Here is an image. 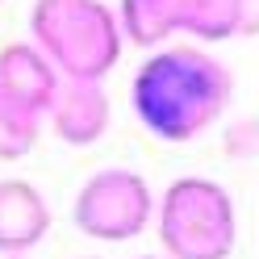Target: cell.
<instances>
[{
	"instance_id": "cell-1",
	"label": "cell",
	"mask_w": 259,
	"mask_h": 259,
	"mask_svg": "<svg viewBox=\"0 0 259 259\" xmlns=\"http://www.w3.org/2000/svg\"><path fill=\"white\" fill-rule=\"evenodd\" d=\"M234 75L201 46H163L142 59L130 84L138 121L163 142H192L230 109Z\"/></svg>"
},
{
	"instance_id": "cell-2",
	"label": "cell",
	"mask_w": 259,
	"mask_h": 259,
	"mask_svg": "<svg viewBox=\"0 0 259 259\" xmlns=\"http://www.w3.org/2000/svg\"><path fill=\"white\" fill-rule=\"evenodd\" d=\"M29 29L63 79H105L125 42L117 13L105 0H38Z\"/></svg>"
},
{
	"instance_id": "cell-3",
	"label": "cell",
	"mask_w": 259,
	"mask_h": 259,
	"mask_svg": "<svg viewBox=\"0 0 259 259\" xmlns=\"http://www.w3.org/2000/svg\"><path fill=\"white\" fill-rule=\"evenodd\" d=\"M155 222L167 259H230L238 242L234 197L209 176L171 180L155 205Z\"/></svg>"
},
{
	"instance_id": "cell-4",
	"label": "cell",
	"mask_w": 259,
	"mask_h": 259,
	"mask_svg": "<svg viewBox=\"0 0 259 259\" xmlns=\"http://www.w3.org/2000/svg\"><path fill=\"white\" fill-rule=\"evenodd\" d=\"M117 21L138 46H163L171 34L230 42L259 34V0H121Z\"/></svg>"
},
{
	"instance_id": "cell-5",
	"label": "cell",
	"mask_w": 259,
	"mask_h": 259,
	"mask_svg": "<svg viewBox=\"0 0 259 259\" xmlns=\"http://www.w3.org/2000/svg\"><path fill=\"white\" fill-rule=\"evenodd\" d=\"M151 218H155L151 184L130 167H105L88 176L75 197V226L101 242L138 238L151 226Z\"/></svg>"
},
{
	"instance_id": "cell-6",
	"label": "cell",
	"mask_w": 259,
	"mask_h": 259,
	"mask_svg": "<svg viewBox=\"0 0 259 259\" xmlns=\"http://www.w3.org/2000/svg\"><path fill=\"white\" fill-rule=\"evenodd\" d=\"M59 84H63V75L55 71V63L34 42H13L0 51V96L5 101L46 117Z\"/></svg>"
},
{
	"instance_id": "cell-7",
	"label": "cell",
	"mask_w": 259,
	"mask_h": 259,
	"mask_svg": "<svg viewBox=\"0 0 259 259\" xmlns=\"http://www.w3.org/2000/svg\"><path fill=\"white\" fill-rule=\"evenodd\" d=\"M46 117H51L55 134L63 142L92 147L109 130V96L101 88V79H63L51 109H46Z\"/></svg>"
},
{
	"instance_id": "cell-8",
	"label": "cell",
	"mask_w": 259,
	"mask_h": 259,
	"mask_svg": "<svg viewBox=\"0 0 259 259\" xmlns=\"http://www.w3.org/2000/svg\"><path fill=\"white\" fill-rule=\"evenodd\" d=\"M51 230V205L29 180H0V255L21 259Z\"/></svg>"
},
{
	"instance_id": "cell-9",
	"label": "cell",
	"mask_w": 259,
	"mask_h": 259,
	"mask_svg": "<svg viewBox=\"0 0 259 259\" xmlns=\"http://www.w3.org/2000/svg\"><path fill=\"white\" fill-rule=\"evenodd\" d=\"M42 117L0 96V159H21L38 138Z\"/></svg>"
},
{
	"instance_id": "cell-10",
	"label": "cell",
	"mask_w": 259,
	"mask_h": 259,
	"mask_svg": "<svg viewBox=\"0 0 259 259\" xmlns=\"http://www.w3.org/2000/svg\"><path fill=\"white\" fill-rule=\"evenodd\" d=\"M226 151L234 159H259V117H242L226 130Z\"/></svg>"
},
{
	"instance_id": "cell-11",
	"label": "cell",
	"mask_w": 259,
	"mask_h": 259,
	"mask_svg": "<svg viewBox=\"0 0 259 259\" xmlns=\"http://www.w3.org/2000/svg\"><path fill=\"white\" fill-rule=\"evenodd\" d=\"M138 259H159V255H138Z\"/></svg>"
}]
</instances>
